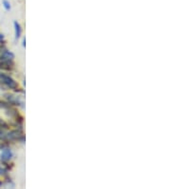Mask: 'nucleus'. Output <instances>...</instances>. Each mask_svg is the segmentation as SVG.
Returning <instances> with one entry per match:
<instances>
[{
	"instance_id": "obj_1",
	"label": "nucleus",
	"mask_w": 172,
	"mask_h": 189,
	"mask_svg": "<svg viewBox=\"0 0 172 189\" xmlns=\"http://www.w3.org/2000/svg\"><path fill=\"white\" fill-rule=\"evenodd\" d=\"M0 83L4 84L5 86H7L8 88L13 89V90H17L18 89V84L12 76L6 75V74H0Z\"/></svg>"
},
{
	"instance_id": "obj_2",
	"label": "nucleus",
	"mask_w": 172,
	"mask_h": 189,
	"mask_svg": "<svg viewBox=\"0 0 172 189\" xmlns=\"http://www.w3.org/2000/svg\"><path fill=\"white\" fill-rule=\"evenodd\" d=\"M15 139H20L24 141V135L21 130H13L7 133V141H15Z\"/></svg>"
},
{
	"instance_id": "obj_3",
	"label": "nucleus",
	"mask_w": 172,
	"mask_h": 189,
	"mask_svg": "<svg viewBox=\"0 0 172 189\" xmlns=\"http://www.w3.org/2000/svg\"><path fill=\"white\" fill-rule=\"evenodd\" d=\"M13 58H15V54L6 49L0 54V61H13Z\"/></svg>"
},
{
	"instance_id": "obj_4",
	"label": "nucleus",
	"mask_w": 172,
	"mask_h": 189,
	"mask_svg": "<svg viewBox=\"0 0 172 189\" xmlns=\"http://www.w3.org/2000/svg\"><path fill=\"white\" fill-rule=\"evenodd\" d=\"M2 150H3V151L1 153V160L3 161H9L13 156L12 150L7 148V147H5V148Z\"/></svg>"
},
{
	"instance_id": "obj_5",
	"label": "nucleus",
	"mask_w": 172,
	"mask_h": 189,
	"mask_svg": "<svg viewBox=\"0 0 172 189\" xmlns=\"http://www.w3.org/2000/svg\"><path fill=\"white\" fill-rule=\"evenodd\" d=\"M13 25H15V38H16V39H18V38L20 37V35H21V32H22V29H21L20 24H19V23L17 22V21H15V23H13Z\"/></svg>"
},
{
	"instance_id": "obj_6",
	"label": "nucleus",
	"mask_w": 172,
	"mask_h": 189,
	"mask_svg": "<svg viewBox=\"0 0 172 189\" xmlns=\"http://www.w3.org/2000/svg\"><path fill=\"white\" fill-rule=\"evenodd\" d=\"M12 104L10 102H6V101H2L0 100V108L1 109H10Z\"/></svg>"
},
{
	"instance_id": "obj_7",
	"label": "nucleus",
	"mask_w": 172,
	"mask_h": 189,
	"mask_svg": "<svg viewBox=\"0 0 172 189\" xmlns=\"http://www.w3.org/2000/svg\"><path fill=\"white\" fill-rule=\"evenodd\" d=\"M8 128H9V125L7 124V122L4 121V120L0 117V130H6Z\"/></svg>"
},
{
	"instance_id": "obj_8",
	"label": "nucleus",
	"mask_w": 172,
	"mask_h": 189,
	"mask_svg": "<svg viewBox=\"0 0 172 189\" xmlns=\"http://www.w3.org/2000/svg\"><path fill=\"white\" fill-rule=\"evenodd\" d=\"M0 141H7V133H5L3 130H0Z\"/></svg>"
},
{
	"instance_id": "obj_9",
	"label": "nucleus",
	"mask_w": 172,
	"mask_h": 189,
	"mask_svg": "<svg viewBox=\"0 0 172 189\" xmlns=\"http://www.w3.org/2000/svg\"><path fill=\"white\" fill-rule=\"evenodd\" d=\"M3 6L5 7L6 11H10L11 10V5H10L9 2L7 1V0H4V1H3Z\"/></svg>"
},
{
	"instance_id": "obj_10",
	"label": "nucleus",
	"mask_w": 172,
	"mask_h": 189,
	"mask_svg": "<svg viewBox=\"0 0 172 189\" xmlns=\"http://www.w3.org/2000/svg\"><path fill=\"white\" fill-rule=\"evenodd\" d=\"M8 174V170L4 167H0V175H3V176H6Z\"/></svg>"
},
{
	"instance_id": "obj_11",
	"label": "nucleus",
	"mask_w": 172,
	"mask_h": 189,
	"mask_svg": "<svg viewBox=\"0 0 172 189\" xmlns=\"http://www.w3.org/2000/svg\"><path fill=\"white\" fill-rule=\"evenodd\" d=\"M5 147H7V143H6V141H0V150L4 149Z\"/></svg>"
},
{
	"instance_id": "obj_12",
	"label": "nucleus",
	"mask_w": 172,
	"mask_h": 189,
	"mask_svg": "<svg viewBox=\"0 0 172 189\" xmlns=\"http://www.w3.org/2000/svg\"><path fill=\"white\" fill-rule=\"evenodd\" d=\"M5 45H4V41H0V52H3L4 50H5Z\"/></svg>"
},
{
	"instance_id": "obj_13",
	"label": "nucleus",
	"mask_w": 172,
	"mask_h": 189,
	"mask_svg": "<svg viewBox=\"0 0 172 189\" xmlns=\"http://www.w3.org/2000/svg\"><path fill=\"white\" fill-rule=\"evenodd\" d=\"M0 41H4V35L2 34H0Z\"/></svg>"
},
{
	"instance_id": "obj_14",
	"label": "nucleus",
	"mask_w": 172,
	"mask_h": 189,
	"mask_svg": "<svg viewBox=\"0 0 172 189\" xmlns=\"http://www.w3.org/2000/svg\"><path fill=\"white\" fill-rule=\"evenodd\" d=\"M26 46V38H24L23 39V47H25Z\"/></svg>"
}]
</instances>
